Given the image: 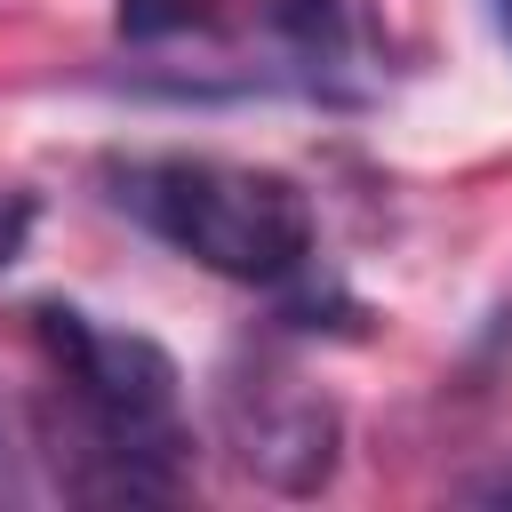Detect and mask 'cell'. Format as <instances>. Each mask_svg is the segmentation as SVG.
Here are the masks:
<instances>
[{
	"instance_id": "277c9868",
	"label": "cell",
	"mask_w": 512,
	"mask_h": 512,
	"mask_svg": "<svg viewBox=\"0 0 512 512\" xmlns=\"http://www.w3.org/2000/svg\"><path fill=\"white\" fill-rule=\"evenodd\" d=\"M272 48H280V80L328 104H360L368 96V16L360 0H264Z\"/></svg>"
},
{
	"instance_id": "3957f363",
	"label": "cell",
	"mask_w": 512,
	"mask_h": 512,
	"mask_svg": "<svg viewBox=\"0 0 512 512\" xmlns=\"http://www.w3.org/2000/svg\"><path fill=\"white\" fill-rule=\"evenodd\" d=\"M216 432L232 448V464L280 496H320L336 480L344 456V416L336 400L280 352L240 344L216 376Z\"/></svg>"
},
{
	"instance_id": "5b68a950",
	"label": "cell",
	"mask_w": 512,
	"mask_h": 512,
	"mask_svg": "<svg viewBox=\"0 0 512 512\" xmlns=\"http://www.w3.org/2000/svg\"><path fill=\"white\" fill-rule=\"evenodd\" d=\"M264 16V0H120V40L168 48V40H216L232 24Z\"/></svg>"
},
{
	"instance_id": "52a82bcc",
	"label": "cell",
	"mask_w": 512,
	"mask_h": 512,
	"mask_svg": "<svg viewBox=\"0 0 512 512\" xmlns=\"http://www.w3.org/2000/svg\"><path fill=\"white\" fill-rule=\"evenodd\" d=\"M0 504H24V464H16V440L0 424Z\"/></svg>"
},
{
	"instance_id": "6da1fadb",
	"label": "cell",
	"mask_w": 512,
	"mask_h": 512,
	"mask_svg": "<svg viewBox=\"0 0 512 512\" xmlns=\"http://www.w3.org/2000/svg\"><path fill=\"white\" fill-rule=\"evenodd\" d=\"M32 336L48 344L56 392H64V408H40L56 488L80 504H176L192 488L176 360L136 328L88 320L64 296L32 304Z\"/></svg>"
},
{
	"instance_id": "7a4b0ae2",
	"label": "cell",
	"mask_w": 512,
	"mask_h": 512,
	"mask_svg": "<svg viewBox=\"0 0 512 512\" xmlns=\"http://www.w3.org/2000/svg\"><path fill=\"white\" fill-rule=\"evenodd\" d=\"M104 200L176 256L208 264L216 280H248L280 296L320 264L312 200L272 168H240L216 152H120L104 160Z\"/></svg>"
},
{
	"instance_id": "ba28073f",
	"label": "cell",
	"mask_w": 512,
	"mask_h": 512,
	"mask_svg": "<svg viewBox=\"0 0 512 512\" xmlns=\"http://www.w3.org/2000/svg\"><path fill=\"white\" fill-rule=\"evenodd\" d=\"M472 496H488V504H512V472H496V480H480Z\"/></svg>"
},
{
	"instance_id": "8992f818",
	"label": "cell",
	"mask_w": 512,
	"mask_h": 512,
	"mask_svg": "<svg viewBox=\"0 0 512 512\" xmlns=\"http://www.w3.org/2000/svg\"><path fill=\"white\" fill-rule=\"evenodd\" d=\"M32 216H40V200H32L24 184H0V272L24 256V240H32Z\"/></svg>"
},
{
	"instance_id": "9c48e42d",
	"label": "cell",
	"mask_w": 512,
	"mask_h": 512,
	"mask_svg": "<svg viewBox=\"0 0 512 512\" xmlns=\"http://www.w3.org/2000/svg\"><path fill=\"white\" fill-rule=\"evenodd\" d=\"M496 24H504V40H512V0H496Z\"/></svg>"
}]
</instances>
